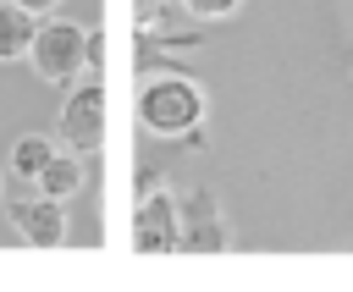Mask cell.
<instances>
[{"instance_id":"cell-1","label":"cell","mask_w":353,"mask_h":292,"mask_svg":"<svg viewBox=\"0 0 353 292\" xmlns=\"http://www.w3.org/2000/svg\"><path fill=\"white\" fill-rule=\"evenodd\" d=\"M204 116H210V94L188 72H154V77L138 83V127L143 132L188 138L199 149L204 143Z\"/></svg>"},{"instance_id":"cell-2","label":"cell","mask_w":353,"mask_h":292,"mask_svg":"<svg viewBox=\"0 0 353 292\" xmlns=\"http://www.w3.org/2000/svg\"><path fill=\"white\" fill-rule=\"evenodd\" d=\"M88 39H94V28H83L72 17H39L33 50H28L33 77L50 83V88H72L88 72Z\"/></svg>"},{"instance_id":"cell-3","label":"cell","mask_w":353,"mask_h":292,"mask_svg":"<svg viewBox=\"0 0 353 292\" xmlns=\"http://www.w3.org/2000/svg\"><path fill=\"white\" fill-rule=\"evenodd\" d=\"M132 253H182V198L149 187L132 204Z\"/></svg>"},{"instance_id":"cell-4","label":"cell","mask_w":353,"mask_h":292,"mask_svg":"<svg viewBox=\"0 0 353 292\" xmlns=\"http://www.w3.org/2000/svg\"><path fill=\"white\" fill-rule=\"evenodd\" d=\"M55 138H61L66 149H77V154H99V149H105V83H99V77L66 88Z\"/></svg>"},{"instance_id":"cell-5","label":"cell","mask_w":353,"mask_h":292,"mask_svg":"<svg viewBox=\"0 0 353 292\" xmlns=\"http://www.w3.org/2000/svg\"><path fill=\"white\" fill-rule=\"evenodd\" d=\"M182 253H232V220L210 187L182 193Z\"/></svg>"},{"instance_id":"cell-6","label":"cell","mask_w":353,"mask_h":292,"mask_svg":"<svg viewBox=\"0 0 353 292\" xmlns=\"http://www.w3.org/2000/svg\"><path fill=\"white\" fill-rule=\"evenodd\" d=\"M11 231H17L28 248H61V242H66V204L33 187L28 198L11 204Z\"/></svg>"},{"instance_id":"cell-7","label":"cell","mask_w":353,"mask_h":292,"mask_svg":"<svg viewBox=\"0 0 353 292\" xmlns=\"http://www.w3.org/2000/svg\"><path fill=\"white\" fill-rule=\"evenodd\" d=\"M83 160H88V154H77V149H66V143H61V149H55V160L39 171V182H33V187H39V193H50V198H61V204H66V198H77V193L88 187V165H83Z\"/></svg>"},{"instance_id":"cell-8","label":"cell","mask_w":353,"mask_h":292,"mask_svg":"<svg viewBox=\"0 0 353 292\" xmlns=\"http://www.w3.org/2000/svg\"><path fill=\"white\" fill-rule=\"evenodd\" d=\"M33 33H39V17L22 11L17 0H0V61H22L33 50Z\"/></svg>"},{"instance_id":"cell-9","label":"cell","mask_w":353,"mask_h":292,"mask_svg":"<svg viewBox=\"0 0 353 292\" xmlns=\"http://www.w3.org/2000/svg\"><path fill=\"white\" fill-rule=\"evenodd\" d=\"M55 149H61V138H44V132H22V138L11 143V154H6V165H11L22 182H39V171L55 160Z\"/></svg>"},{"instance_id":"cell-10","label":"cell","mask_w":353,"mask_h":292,"mask_svg":"<svg viewBox=\"0 0 353 292\" xmlns=\"http://www.w3.org/2000/svg\"><path fill=\"white\" fill-rule=\"evenodd\" d=\"M188 6V17H199V22H215V17H232L243 0H182Z\"/></svg>"},{"instance_id":"cell-11","label":"cell","mask_w":353,"mask_h":292,"mask_svg":"<svg viewBox=\"0 0 353 292\" xmlns=\"http://www.w3.org/2000/svg\"><path fill=\"white\" fill-rule=\"evenodd\" d=\"M17 6H22V11H33V17H50L61 0H17Z\"/></svg>"}]
</instances>
